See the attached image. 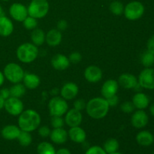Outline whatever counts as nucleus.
<instances>
[{
    "label": "nucleus",
    "instance_id": "47",
    "mask_svg": "<svg viewBox=\"0 0 154 154\" xmlns=\"http://www.w3.org/2000/svg\"><path fill=\"white\" fill-rule=\"evenodd\" d=\"M150 112L154 117V102L150 106Z\"/></svg>",
    "mask_w": 154,
    "mask_h": 154
},
{
    "label": "nucleus",
    "instance_id": "24",
    "mask_svg": "<svg viewBox=\"0 0 154 154\" xmlns=\"http://www.w3.org/2000/svg\"><path fill=\"white\" fill-rule=\"evenodd\" d=\"M132 103L135 108L138 110H144L149 106L150 99L148 96L143 93H137L132 98Z\"/></svg>",
    "mask_w": 154,
    "mask_h": 154
},
{
    "label": "nucleus",
    "instance_id": "5",
    "mask_svg": "<svg viewBox=\"0 0 154 154\" xmlns=\"http://www.w3.org/2000/svg\"><path fill=\"white\" fill-rule=\"evenodd\" d=\"M3 74L5 78L14 84L20 83L25 75L21 66L14 63H11L6 65Z\"/></svg>",
    "mask_w": 154,
    "mask_h": 154
},
{
    "label": "nucleus",
    "instance_id": "40",
    "mask_svg": "<svg viewBox=\"0 0 154 154\" xmlns=\"http://www.w3.org/2000/svg\"><path fill=\"white\" fill-rule=\"evenodd\" d=\"M147 51L154 54V35L148 39L147 43Z\"/></svg>",
    "mask_w": 154,
    "mask_h": 154
},
{
    "label": "nucleus",
    "instance_id": "39",
    "mask_svg": "<svg viewBox=\"0 0 154 154\" xmlns=\"http://www.w3.org/2000/svg\"><path fill=\"white\" fill-rule=\"evenodd\" d=\"M86 105H87V104H86L85 101L84 99H78V100H76L74 102V107H75V108L80 111L84 110V108H86Z\"/></svg>",
    "mask_w": 154,
    "mask_h": 154
},
{
    "label": "nucleus",
    "instance_id": "51",
    "mask_svg": "<svg viewBox=\"0 0 154 154\" xmlns=\"http://www.w3.org/2000/svg\"><path fill=\"white\" fill-rule=\"evenodd\" d=\"M111 1H114V0H111Z\"/></svg>",
    "mask_w": 154,
    "mask_h": 154
},
{
    "label": "nucleus",
    "instance_id": "26",
    "mask_svg": "<svg viewBox=\"0 0 154 154\" xmlns=\"http://www.w3.org/2000/svg\"><path fill=\"white\" fill-rule=\"evenodd\" d=\"M45 37L46 35L44 32V31L41 29L35 28L32 30L31 34V39L32 44H34L35 46H41L45 42Z\"/></svg>",
    "mask_w": 154,
    "mask_h": 154
},
{
    "label": "nucleus",
    "instance_id": "46",
    "mask_svg": "<svg viewBox=\"0 0 154 154\" xmlns=\"http://www.w3.org/2000/svg\"><path fill=\"white\" fill-rule=\"evenodd\" d=\"M5 99L0 96V110H2V108H4V105H5Z\"/></svg>",
    "mask_w": 154,
    "mask_h": 154
},
{
    "label": "nucleus",
    "instance_id": "12",
    "mask_svg": "<svg viewBox=\"0 0 154 154\" xmlns=\"http://www.w3.org/2000/svg\"><path fill=\"white\" fill-rule=\"evenodd\" d=\"M82 114L81 111H78L75 108L69 110L68 112H66L65 122L69 127L79 126L82 122Z\"/></svg>",
    "mask_w": 154,
    "mask_h": 154
},
{
    "label": "nucleus",
    "instance_id": "2",
    "mask_svg": "<svg viewBox=\"0 0 154 154\" xmlns=\"http://www.w3.org/2000/svg\"><path fill=\"white\" fill-rule=\"evenodd\" d=\"M41 123V117L37 111L29 109L20 114L18 119L19 128L22 131L31 132L35 130Z\"/></svg>",
    "mask_w": 154,
    "mask_h": 154
},
{
    "label": "nucleus",
    "instance_id": "37",
    "mask_svg": "<svg viewBox=\"0 0 154 154\" xmlns=\"http://www.w3.org/2000/svg\"><path fill=\"white\" fill-rule=\"evenodd\" d=\"M69 60L70 61V63L76 64V63H80L81 61V60H82V56H81V54L79 52H72L69 55Z\"/></svg>",
    "mask_w": 154,
    "mask_h": 154
},
{
    "label": "nucleus",
    "instance_id": "35",
    "mask_svg": "<svg viewBox=\"0 0 154 154\" xmlns=\"http://www.w3.org/2000/svg\"><path fill=\"white\" fill-rule=\"evenodd\" d=\"M120 108L123 112L126 113V114H130L135 109V106H134L133 103L132 102H125L120 105Z\"/></svg>",
    "mask_w": 154,
    "mask_h": 154
},
{
    "label": "nucleus",
    "instance_id": "42",
    "mask_svg": "<svg viewBox=\"0 0 154 154\" xmlns=\"http://www.w3.org/2000/svg\"><path fill=\"white\" fill-rule=\"evenodd\" d=\"M57 29L60 30V32L63 31V30H66L68 27V23L67 21L65 20H61L58 21L57 24Z\"/></svg>",
    "mask_w": 154,
    "mask_h": 154
},
{
    "label": "nucleus",
    "instance_id": "48",
    "mask_svg": "<svg viewBox=\"0 0 154 154\" xmlns=\"http://www.w3.org/2000/svg\"><path fill=\"white\" fill-rule=\"evenodd\" d=\"M3 15H4V11H3L2 7V5H0V17L3 16Z\"/></svg>",
    "mask_w": 154,
    "mask_h": 154
},
{
    "label": "nucleus",
    "instance_id": "10",
    "mask_svg": "<svg viewBox=\"0 0 154 154\" xmlns=\"http://www.w3.org/2000/svg\"><path fill=\"white\" fill-rule=\"evenodd\" d=\"M11 17L15 20L23 22L28 17V10L24 5L21 3H13L9 8Z\"/></svg>",
    "mask_w": 154,
    "mask_h": 154
},
{
    "label": "nucleus",
    "instance_id": "49",
    "mask_svg": "<svg viewBox=\"0 0 154 154\" xmlns=\"http://www.w3.org/2000/svg\"><path fill=\"white\" fill-rule=\"evenodd\" d=\"M110 154H122V153H119V152H114V153H110Z\"/></svg>",
    "mask_w": 154,
    "mask_h": 154
},
{
    "label": "nucleus",
    "instance_id": "23",
    "mask_svg": "<svg viewBox=\"0 0 154 154\" xmlns=\"http://www.w3.org/2000/svg\"><path fill=\"white\" fill-rule=\"evenodd\" d=\"M136 141L139 145L143 147H149L154 142V136L149 131H141L137 134Z\"/></svg>",
    "mask_w": 154,
    "mask_h": 154
},
{
    "label": "nucleus",
    "instance_id": "52",
    "mask_svg": "<svg viewBox=\"0 0 154 154\" xmlns=\"http://www.w3.org/2000/svg\"><path fill=\"white\" fill-rule=\"evenodd\" d=\"M153 154H154V152H153Z\"/></svg>",
    "mask_w": 154,
    "mask_h": 154
},
{
    "label": "nucleus",
    "instance_id": "34",
    "mask_svg": "<svg viewBox=\"0 0 154 154\" xmlns=\"http://www.w3.org/2000/svg\"><path fill=\"white\" fill-rule=\"evenodd\" d=\"M51 126L54 129H57V128H63V126H64L65 121L62 117H60V116H53V117H51Z\"/></svg>",
    "mask_w": 154,
    "mask_h": 154
},
{
    "label": "nucleus",
    "instance_id": "25",
    "mask_svg": "<svg viewBox=\"0 0 154 154\" xmlns=\"http://www.w3.org/2000/svg\"><path fill=\"white\" fill-rule=\"evenodd\" d=\"M23 85L25 87L29 89V90H34L39 86L41 83V80L37 75L31 73H26L24 75Z\"/></svg>",
    "mask_w": 154,
    "mask_h": 154
},
{
    "label": "nucleus",
    "instance_id": "9",
    "mask_svg": "<svg viewBox=\"0 0 154 154\" xmlns=\"http://www.w3.org/2000/svg\"><path fill=\"white\" fill-rule=\"evenodd\" d=\"M4 108L11 115L18 116L23 111V104L18 98L11 96L5 101Z\"/></svg>",
    "mask_w": 154,
    "mask_h": 154
},
{
    "label": "nucleus",
    "instance_id": "7",
    "mask_svg": "<svg viewBox=\"0 0 154 154\" xmlns=\"http://www.w3.org/2000/svg\"><path fill=\"white\" fill-rule=\"evenodd\" d=\"M48 108H49L50 114L51 117L53 116L62 117L67 112L69 105L66 99H63V97L54 96L50 100Z\"/></svg>",
    "mask_w": 154,
    "mask_h": 154
},
{
    "label": "nucleus",
    "instance_id": "43",
    "mask_svg": "<svg viewBox=\"0 0 154 154\" xmlns=\"http://www.w3.org/2000/svg\"><path fill=\"white\" fill-rule=\"evenodd\" d=\"M0 96L3 98V99L5 100V99H8L9 97H11L10 95V90L8 88H3L0 90Z\"/></svg>",
    "mask_w": 154,
    "mask_h": 154
},
{
    "label": "nucleus",
    "instance_id": "8",
    "mask_svg": "<svg viewBox=\"0 0 154 154\" xmlns=\"http://www.w3.org/2000/svg\"><path fill=\"white\" fill-rule=\"evenodd\" d=\"M138 81L142 88L147 90H154V69L145 68L141 72Z\"/></svg>",
    "mask_w": 154,
    "mask_h": 154
},
{
    "label": "nucleus",
    "instance_id": "13",
    "mask_svg": "<svg viewBox=\"0 0 154 154\" xmlns=\"http://www.w3.org/2000/svg\"><path fill=\"white\" fill-rule=\"evenodd\" d=\"M118 84L126 90L135 89L138 84V79L134 75L129 73L122 74L118 78Z\"/></svg>",
    "mask_w": 154,
    "mask_h": 154
},
{
    "label": "nucleus",
    "instance_id": "19",
    "mask_svg": "<svg viewBox=\"0 0 154 154\" xmlns=\"http://www.w3.org/2000/svg\"><path fill=\"white\" fill-rule=\"evenodd\" d=\"M20 132L21 129L18 126L15 125H7L2 129L1 134L5 139L11 141L17 139Z\"/></svg>",
    "mask_w": 154,
    "mask_h": 154
},
{
    "label": "nucleus",
    "instance_id": "14",
    "mask_svg": "<svg viewBox=\"0 0 154 154\" xmlns=\"http://www.w3.org/2000/svg\"><path fill=\"white\" fill-rule=\"evenodd\" d=\"M119 84L115 80H108L105 81L102 87L101 93L105 99L117 94L118 91Z\"/></svg>",
    "mask_w": 154,
    "mask_h": 154
},
{
    "label": "nucleus",
    "instance_id": "29",
    "mask_svg": "<svg viewBox=\"0 0 154 154\" xmlns=\"http://www.w3.org/2000/svg\"><path fill=\"white\" fill-rule=\"evenodd\" d=\"M38 154H56V150L54 146L49 142L40 143L37 147Z\"/></svg>",
    "mask_w": 154,
    "mask_h": 154
},
{
    "label": "nucleus",
    "instance_id": "17",
    "mask_svg": "<svg viewBox=\"0 0 154 154\" xmlns=\"http://www.w3.org/2000/svg\"><path fill=\"white\" fill-rule=\"evenodd\" d=\"M51 65L53 67L58 71L66 70L70 66L69 58L63 54H56L51 59Z\"/></svg>",
    "mask_w": 154,
    "mask_h": 154
},
{
    "label": "nucleus",
    "instance_id": "50",
    "mask_svg": "<svg viewBox=\"0 0 154 154\" xmlns=\"http://www.w3.org/2000/svg\"><path fill=\"white\" fill-rule=\"evenodd\" d=\"M2 1H4V2H8V1H9V0H2Z\"/></svg>",
    "mask_w": 154,
    "mask_h": 154
},
{
    "label": "nucleus",
    "instance_id": "16",
    "mask_svg": "<svg viewBox=\"0 0 154 154\" xmlns=\"http://www.w3.org/2000/svg\"><path fill=\"white\" fill-rule=\"evenodd\" d=\"M84 77L88 82L97 83L102 79V72L97 66H90L85 69Z\"/></svg>",
    "mask_w": 154,
    "mask_h": 154
},
{
    "label": "nucleus",
    "instance_id": "3",
    "mask_svg": "<svg viewBox=\"0 0 154 154\" xmlns=\"http://www.w3.org/2000/svg\"><path fill=\"white\" fill-rule=\"evenodd\" d=\"M38 55V49L34 44H22L17 50V57L18 60L23 63H32L37 58Z\"/></svg>",
    "mask_w": 154,
    "mask_h": 154
},
{
    "label": "nucleus",
    "instance_id": "21",
    "mask_svg": "<svg viewBox=\"0 0 154 154\" xmlns=\"http://www.w3.org/2000/svg\"><path fill=\"white\" fill-rule=\"evenodd\" d=\"M14 31V25L12 21L5 15L0 17V35L8 37L11 35Z\"/></svg>",
    "mask_w": 154,
    "mask_h": 154
},
{
    "label": "nucleus",
    "instance_id": "18",
    "mask_svg": "<svg viewBox=\"0 0 154 154\" xmlns=\"http://www.w3.org/2000/svg\"><path fill=\"white\" fill-rule=\"evenodd\" d=\"M68 135L72 141L78 143V144L84 143L87 138V134H86L85 131L80 126L71 127L68 132Z\"/></svg>",
    "mask_w": 154,
    "mask_h": 154
},
{
    "label": "nucleus",
    "instance_id": "1",
    "mask_svg": "<svg viewBox=\"0 0 154 154\" xmlns=\"http://www.w3.org/2000/svg\"><path fill=\"white\" fill-rule=\"evenodd\" d=\"M109 108V105L105 98L96 97L87 102L86 111L90 117L99 120L104 118L108 114Z\"/></svg>",
    "mask_w": 154,
    "mask_h": 154
},
{
    "label": "nucleus",
    "instance_id": "27",
    "mask_svg": "<svg viewBox=\"0 0 154 154\" xmlns=\"http://www.w3.org/2000/svg\"><path fill=\"white\" fill-rule=\"evenodd\" d=\"M120 144L118 141L115 138H109L107 140L104 144L103 149L106 152L107 154H110L117 152L118 150Z\"/></svg>",
    "mask_w": 154,
    "mask_h": 154
},
{
    "label": "nucleus",
    "instance_id": "11",
    "mask_svg": "<svg viewBox=\"0 0 154 154\" xmlns=\"http://www.w3.org/2000/svg\"><path fill=\"white\" fill-rule=\"evenodd\" d=\"M149 121L148 115L144 110H138L135 111L131 118V123L136 129H142L145 127Z\"/></svg>",
    "mask_w": 154,
    "mask_h": 154
},
{
    "label": "nucleus",
    "instance_id": "4",
    "mask_svg": "<svg viewBox=\"0 0 154 154\" xmlns=\"http://www.w3.org/2000/svg\"><path fill=\"white\" fill-rule=\"evenodd\" d=\"M29 16L35 19L45 17L49 11V3L48 0H32L28 8Z\"/></svg>",
    "mask_w": 154,
    "mask_h": 154
},
{
    "label": "nucleus",
    "instance_id": "31",
    "mask_svg": "<svg viewBox=\"0 0 154 154\" xmlns=\"http://www.w3.org/2000/svg\"><path fill=\"white\" fill-rule=\"evenodd\" d=\"M17 140L21 146L28 147L29 145L31 144L32 141V138L30 132L21 130L19 136L17 138Z\"/></svg>",
    "mask_w": 154,
    "mask_h": 154
},
{
    "label": "nucleus",
    "instance_id": "6",
    "mask_svg": "<svg viewBox=\"0 0 154 154\" xmlns=\"http://www.w3.org/2000/svg\"><path fill=\"white\" fill-rule=\"evenodd\" d=\"M144 13V6L141 2L132 1L124 7V14L126 19L129 20H136L140 19Z\"/></svg>",
    "mask_w": 154,
    "mask_h": 154
},
{
    "label": "nucleus",
    "instance_id": "36",
    "mask_svg": "<svg viewBox=\"0 0 154 154\" xmlns=\"http://www.w3.org/2000/svg\"><path fill=\"white\" fill-rule=\"evenodd\" d=\"M85 154H107V153L99 146H93L87 149Z\"/></svg>",
    "mask_w": 154,
    "mask_h": 154
},
{
    "label": "nucleus",
    "instance_id": "30",
    "mask_svg": "<svg viewBox=\"0 0 154 154\" xmlns=\"http://www.w3.org/2000/svg\"><path fill=\"white\" fill-rule=\"evenodd\" d=\"M141 63L145 68H151L154 65V54L146 51L141 54Z\"/></svg>",
    "mask_w": 154,
    "mask_h": 154
},
{
    "label": "nucleus",
    "instance_id": "28",
    "mask_svg": "<svg viewBox=\"0 0 154 154\" xmlns=\"http://www.w3.org/2000/svg\"><path fill=\"white\" fill-rule=\"evenodd\" d=\"M10 95L11 97H15L20 99V97L24 96L26 93V87L23 84H14L10 89Z\"/></svg>",
    "mask_w": 154,
    "mask_h": 154
},
{
    "label": "nucleus",
    "instance_id": "15",
    "mask_svg": "<svg viewBox=\"0 0 154 154\" xmlns=\"http://www.w3.org/2000/svg\"><path fill=\"white\" fill-rule=\"evenodd\" d=\"M78 93V87L73 82H68L63 86L60 91L61 96L66 100H71L76 97Z\"/></svg>",
    "mask_w": 154,
    "mask_h": 154
},
{
    "label": "nucleus",
    "instance_id": "45",
    "mask_svg": "<svg viewBox=\"0 0 154 154\" xmlns=\"http://www.w3.org/2000/svg\"><path fill=\"white\" fill-rule=\"evenodd\" d=\"M5 81V76H4V74L0 71V87L3 84Z\"/></svg>",
    "mask_w": 154,
    "mask_h": 154
},
{
    "label": "nucleus",
    "instance_id": "33",
    "mask_svg": "<svg viewBox=\"0 0 154 154\" xmlns=\"http://www.w3.org/2000/svg\"><path fill=\"white\" fill-rule=\"evenodd\" d=\"M23 26L28 30H33L37 27L38 21L37 19L32 17L28 16L23 21Z\"/></svg>",
    "mask_w": 154,
    "mask_h": 154
},
{
    "label": "nucleus",
    "instance_id": "44",
    "mask_svg": "<svg viewBox=\"0 0 154 154\" xmlns=\"http://www.w3.org/2000/svg\"><path fill=\"white\" fill-rule=\"evenodd\" d=\"M56 154H72L70 150H68L67 148H61L56 151Z\"/></svg>",
    "mask_w": 154,
    "mask_h": 154
},
{
    "label": "nucleus",
    "instance_id": "32",
    "mask_svg": "<svg viewBox=\"0 0 154 154\" xmlns=\"http://www.w3.org/2000/svg\"><path fill=\"white\" fill-rule=\"evenodd\" d=\"M109 9L112 14L114 15H121L124 11V5L123 3L117 0H114L110 4Z\"/></svg>",
    "mask_w": 154,
    "mask_h": 154
},
{
    "label": "nucleus",
    "instance_id": "20",
    "mask_svg": "<svg viewBox=\"0 0 154 154\" xmlns=\"http://www.w3.org/2000/svg\"><path fill=\"white\" fill-rule=\"evenodd\" d=\"M68 132L63 128H57L51 131L50 134L51 140L54 143L57 144H62L66 142L68 139Z\"/></svg>",
    "mask_w": 154,
    "mask_h": 154
},
{
    "label": "nucleus",
    "instance_id": "41",
    "mask_svg": "<svg viewBox=\"0 0 154 154\" xmlns=\"http://www.w3.org/2000/svg\"><path fill=\"white\" fill-rule=\"evenodd\" d=\"M106 100L110 107H114L117 105V103H118L119 99L116 95H114V96H111V97L108 98V99H106Z\"/></svg>",
    "mask_w": 154,
    "mask_h": 154
},
{
    "label": "nucleus",
    "instance_id": "22",
    "mask_svg": "<svg viewBox=\"0 0 154 154\" xmlns=\"http://www.w3.org/2000/svg\"><path fill=\"white\" fill-rule=\"evenodd\" d=\"M45 41L49 46H58L62 42V33L57 29H53L50 30L46 35Z\"/></svg>",
    "mask_w": 154,
    "mask_h": 154
},
{
    "label": "nucleus",
    "instance_id": "38",
    "mask_svg": "<svg viewBox=\"0 0 154 154\" xmlns=\"http://www.w3.org/2000/svg\"><path fill=\"white\" fill-rule=\"evenodd\" d=\"M51 132V129L46 126H42L38 129V135L42 138H47V137L50 136Z\"/></svg>",
    "mask_w": 154,
    "mask_h": 154
}]
</instances>
